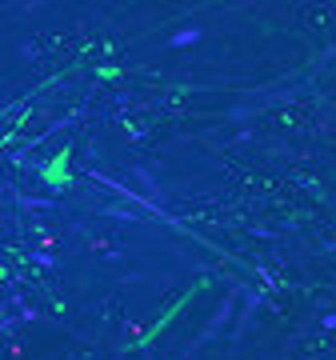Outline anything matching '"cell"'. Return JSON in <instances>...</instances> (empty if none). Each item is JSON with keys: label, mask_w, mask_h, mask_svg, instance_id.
<instances>
[{"label": "cell", "mask_w": 336, "mask_h": 360, "mask_svg": "<svg viewBox=\"0 0 336 360\" xmlns=\"http://www.w3.org/2000/svg\"><path fill=\"white\" fill-rule=\"evenodd\" d=\"M68 161H72V152H68V148H61V156H56V161L52 164H45V180H52V184H64V168H68Z\"/></svg>", "instance_id": "cell-1"}]
</instances>
